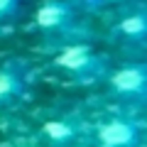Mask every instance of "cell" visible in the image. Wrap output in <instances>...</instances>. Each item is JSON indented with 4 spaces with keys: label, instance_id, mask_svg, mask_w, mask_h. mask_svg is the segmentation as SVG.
Instances as JSON below:
<instances>
[{
    "label": "cell",
    "instance_id": "obj_2",
    "mask_svg": "<svg viewBox=\"0 0 147 147\" xmlns=\"http://www.w3.org/2000/svg\"><path fill=\"white\" fill-rule=\"evenodd\" d=\"M32 32L44 49L86 39V27L74 0H42L32 12Z\"/></svg>",
    "mask_w": 147,
    "mask_h": 147
},
{
    "label": "cell",
    "instance_id": "obj_6",
    "mask_svg": "<svg viewBox=\"0 0 147 147\" xmlns=\"http://www.w3.org/2000/svg\"><path fill=\"white\" fill-rule=\"evenodd\" d=\"M91 120L79 110H66L47 118L39 125L37 137L42 147H86Z\"/></svg>",
    "mask_w": 147,
    "mask_h": 147
},
{
    "label": "cell",
    "instance_id": "obj_3",
    "mask_svg": "<svg viewBox=\"0 0 147 147\" xmlns=\"http://www.w3.org/2000/svg\"><path fill=\"white\" fill-rule=\"evenodd\" d=\"M86 147H145L142 123L130 110L108 113L100 120L91 123Z\"/></svg>",
    "mask_w": 147,
    "mask_h": 147
},
{
    "label": "cell",
    "instance_id": "obj_9",
    "mask_svg": "<svg viewBox=\"0 0 147 147\" xmlns=\"http://www.w3.org/2000/svg\"><path fill=\"white\" fill-rule=\"evenodd\" d=\"M20 3L22 0H0V25H5L7 20H12L17 15Z\"/></svg>",
    "mask_w": 147,
    "mask_h": 147
},
{
    "label": "cell",
    "instance_id": "obj_1",
    "mask_svg": "<svg viewBox=\"0 0 147 147\" xmlns=\"http://www.w3.org/2000/svg\"><path fill=\"white\" fill-rule=\"evenodd\" d=\"M49 69L69 84L96 86L103 84L105 74L110 71V61L86 39H76L49 49Z\"/></svg>",
    "mask_w": 147,
    "mask_h": 147
},
{
    "label": "cell",
    "instance_id": "obj_5",
    "mask_svg": "<svg viewBox=\"0 0 147 147\" xmlns=\"http://www.w3.org/2000/svg\"><path fill=\"white\" fill-rule=\"evenodd\" d=\"M108 42L118 49H140L147 42V7L142 3H127L115 7L108 25Z\"/></svg>",
    "mask_w": 147,
    "mask_h": 147
},
{
    "label": "cell",
    "instance_id": "obj_8",
    "mask_svg": "<svg viewBox=\"0 0 147 147\" xmlns=\"http://www.w3.org/2000/svg\"><path fill=\"white\" fill-rule=\"evenodd\" d=\"M127 3H135V0H81V7L98 12V10H115L120 5H127Z\"/></svg>",
    "mask_w": 147,
    "mask_h": 147
},
{
    "label": "cell",
    "instance_id": "obj_4",
    "mask_svg": "<svg viewBox=\"0 0 147 147\" xmlns=\"http://www.w3.org/2000/svg\"><path fill=\"white\" fill-rule=\"evenodd\" d=\"M103 86L108 98L120 110L140 108L147 100V66L142 61H125L120 66H110Z\"/></svg>",
    "mask_w": 147,
    "mask_h": 147
},
{
    "label": "cell",
    "instance_id": "obj_7",
    "mask_svg": "<svg viewBox=\"0 0 147 147\" xmlns=\"http://www.w3.org/2000/svg\"><path fill=\"white\" fill-rule=\"evenodd\" d=\"M32 93V69L22 59L0 64V110H15Z\"/></svg>",
    "mask_w": 147,
    "mask_h": 147
}]
</instances>
